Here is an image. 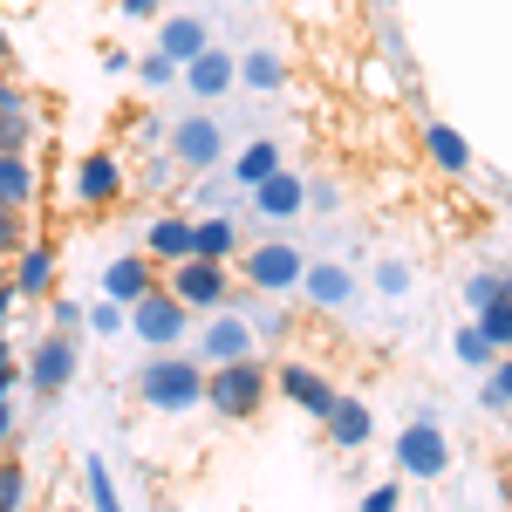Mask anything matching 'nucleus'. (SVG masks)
<instances>
[{
    "mask_svg": "<svg viewBox=\"0 0 512 512\" xmlns=\"http://www.w3.org/2000/svg\"><path fill=\"white\" fill-rule=\"evenodd\" d=\"M417 137H424V158H431L444 178H465V171H472V144H465L451 123H437V117H431L424 130H417Z\"/></svg>",
    "mask_w": 512,
    "mask_h": 512,
    "instance_id": "4468645a",
    "label": "nucleus"
},
{
    "mask_svg": "<svg viewBox=\"0 0 512 512\" xmlns=\"http://www.w3.org/2000/svg\"><path fill=\"white\" fill-rule=\"evenodd\" d=\"M478 328H485V342L499 355H512V301H492V308H478Z\"/></svg>",
    "mask_w": 512,
    "mask_h": 512,
    "instance_id": "a878e982",
    "label": "nucleus"
},
{
    "mask_svg": "<svg viewBox=\"0 0 512 512\" xmlns=\"http://www.w3.org/2000/svg\"><path fill=\"white\" fill-rule=\"evenodd\" d=\"M205 48H212V35H205V21H192V14H171V21H164L158 55H171L178 69H185L192 55H205Z\"/></svg>",
    "mask_w": 512,
    "mask_h": 512,
    "instance_id": "412c9836",
    "label": "nucleus"
},
{
    "mask_svg": "<svg viewBox=\"0 0 512 512\" xmlns=\"http://www.w3.org/2000/svg\"><path fill=\"white\" fill-rule=\"evenodd\" d=\"M28 383L41 396H62L76 383V335H41L35 355H28Z\"/></svg>",
    "mask_w": 512,
    "mask_h": 512,
    "instance_id": "423d86ee",
    "label": "nucleus"
},
{
    "mask_svg": "<svg viewBox=\"0 0 512 512\" xmlns=\"http://www.w3.org/2000/svg\"><path fill=\"white\" fill-rule=\"evenodd\" d=\"M301 246H287V239H267V246H253V253H239V274H246V294H287V287H301Z\"/></svg>",
    "mask_w": 512,
    "mask_h": 512,
    "instance_id": "20e7f679",
    "label": "nucleus"
},
{
    "mask_svg": "<svg viewBox=\"0 0 512 512\" xmlns=\"http://www.w3.org/2000/svg\"><path fill=\"white\" fill-rule=\"evenodd\" d=\"M82 472H89V506H96V512H123V506H117V485H110V472H103L96 458H89Z\"/></svg>",
    "mask_w": 512,
    "mask_h": 512,
    "instance_id": "c756f323",
    "label": "nucleus"
},
{
    "mask_svg": "<svg viewBox=\"0 0 512 512\" xmlns=\"http://www.w3.org/2000/svg\"><path fill=\"white\" fill-rule=\"evenodd\" d=\"M48 315H55V335H76V328H82V308H76V301H48Z\"/></svg>",
    "mask_w": 512,
    "mask_h": 512,
    "instance_id": "4c0bfd02",
    "label": "nucleus"
},
{
    "mask_svg": "<svg viewBox=\"0 0 512 512\" xmlns=\"http://www.w3.org/2000/svg\"><path fill=\"white\" fill-rule=\"evenodd\" d=\"M14 437V410H7V396H0V444Z\"/></svg>",
    "mask_w": 512,
    "mask_h": 512,
    "instance_id": "37998d69",
    "label": "nucleus"
},
{
    "mask_svg": "<svg viewBox=\"0 0 512 512\" xmlns=\"http://www.w3.org/2000/svg\"><path fill=\"white\" fill-rule=\"evenodd\" d=\"M506 499H512V478H506Z\"/></svg>",
    "mask_w": 512,
    "mask_h": 512,
    "instance_id": "49530a36",
    "label": "nucleus"
},
{
    "mask_svg": "<svg viewBox=\"0 0 512 512\" xmlns=\"http://www.w3.org/2000/svg\"><path fill=\"white\" fill-rule=\"evenodd\" d=\"M253 205H260L267 219H294V212L308 205V178H294V171L280 164V171H267V178L253 185Z\"/></svg>",
    "mask_w": 512,
    "mask_h": 512,
    "instance_id": "f8f14e48",
    "label": "nucleus"
},
{
    "mask_svg": "<svg viewBox=\"0 0 512 512\" xmlns=\"http://www.w3.org/2000/svg\"><path fill=\"white\" fill-rule=\"evenodd\" d=\"M253 355V321L246 315H212L205 335H198V362H239Z\"/></svg>",
    "mask_w": 512,
    "mask_h": 512,
    "instance_id": "1a4fd4ad",
    "label": "nucleus"
},
{
    "mask_svg": "<svg viewBox=\"0 0 512 512\" xmlns=\"http://www.w3.org/2000/svg\"><path fill=\"white\" fill-rule=\"evenodd\" d=\"M137 76L151 82V89H164V82H178V62H171V55H144V62H137Z\"/></svg>",
    "mask_w": 512,
    "mask_h": 512,
    "instance_id": "f704fd0d",
    "label": "nucleus"
},
{
    "mask_svg": "<svg viewBox=\"0 0 512 512\" xmlns=\"http://www.w3.org/2000/svg\"><path fill=\"white\" fill-rule=\"evenodd\" d=\"M239 185H246V192H253V185H260V178H267V171H280V144H246V151H239Z\"/></svg>",
    "mask_w": 512,
    "mask_h": 512,
    "instance_id": "b1692460",
    "label": "nucleus"
},
{
    "mask_svg": "<svg viewBox=\"0 0 512 512\" xmlns=\"http://www.w3.org/2000/svg\"><path fill=\"white\" fill-rule=\"evenodd\" d=\"M76 198L82 205H117L123 198V171L110 151H89V158L76 164Z\"/></svg>",
    "mask_w": 512,
    "mask_h": 512,
    "instance_id": "9d476101",
    "label": "nucleus"
},
{
    "mask_svg": "<svg viewBox=\"0 0 512 512\" xmlns=\"http://www.w3.org/2000/svg\"><path fill=\"white\" fill-rule=\"evenodd\" d=\"M280 390L294 396V403H301L308 417H328V403H335V390L321 383V376L308 369V362H280Z\"/></svg>",
    "mask_w": 512,
    "mask_h": 512,
    "instance_id": "6ab92c4d",
    "label": "nucleus"
},
{
    "mask_svg": "<svg viewBox=\"0 0 512 512\" xmlns=\"http://www.w3.org/2000/svg\"><path fill=\"white\" fill-rule=\"evenodd\" d=\"M192 253H198V260H233V253H239L233 219H192Z\"/></svg>",
    "mask_w": 512,
    "mask_h": 512,
    "instance_id": "4be33fe9",
    "label": "nucleus"
},
{
    "mask_svg": "<svg viewBox=\"0 0 512 512\" xmlns=\"http://www.w3.org/2000/svg\"><path fill=\"white\" fill-rule=\"evenodd\" d=\"M178 178H185V164L171 158V151H164V158H151V164H144V185H151V192H171Z\"/></svg>",
    "mask_w": 512,
    "mask_h": 512,
    "instance_id": "2f4dec72",
    "label": "nucleus"
},
{
    "mask_svg": "<svg viewBox=\"0 0 512 512\" xmlns=\"http://www.w3.org/2000/svg\"><path fill=\"white\" fill-rule=\"evenodd\" d=\"M35 7H41V0H0V21H28Z\"/></svg>",
    "mask_w": 512,
    "mask_h": 512,
    "instance_id": "ea45409f",
    "label": "nucleus"
},
{
    "mask_svg": "<svg viewBox=\"0 0 512 512\" xmlns=\"http://www.w3.org/2000/svg\"><path fill=\"white\" fill-rule=\"evenodd\" d=\"M35 144V110H0V151H28Z\"/></svg>",
    "mask_w": 512,
    "mask_h": 512,
    "instance_id": "bb28decb",
    "label": "nucleus"
},
{
    "mask_svg": "<svg viewBox=\"0 0 512 512\" xmlns=\"http://www.w3.org/2000/svg\"><path fill=\"white\" fill-rule=\"evenodd\" d=\"M396 465L417 478H444V465H451V444H444V431H437L431 417H417L410 431L396 437Z\"/></svg>",
    "mask_w": 512,
    "mask_h": 512,
    "instance_id": "0eeeda50",
    "label": "nucleus"
},
{
    "mask_svg": "<svg viewBox=\"0 0 512 512\" xmlns=\"http://www.w3.org/2000/svg\"><path fill=\"white\" fill-rule=\"evenodd\" d=\"M41 198V171L21 151H0V212H28Z\"/></svg>",
    "mask_w": 512,
    "mask_h": 512,
    "instance_id": "2eb2a0df",
    "label": "nucleus"
},
{
    "mask_svg": "<svg viewBox=\"0 0 512 512\" xmlns=\"http://www.w3.org/2000/svg\"><path fill=\"white\" fill-rule=\"evenodd\" d=\"M260 403H267V369H260V355H239V362H212V369H205V410H212V417L246 424V417H260Z\"/></svg>",
    "mask_w": 512,
    "mask_h": 512,
    "instance_id": "f03ea898",
    "label": "nucleus"
},
{
    "mask_svg": "<svg viewBox=\"0 0 512 512\" xmlns=\"http://www.w3.org/2000/svg\"><path fill=\"white\" fill-rule=\"evenodd\" d=\"M21 499H28V465L0 458V512H21Z\"/></svg>",
    "mask_w": 512,
    "mask_h": 512,
    "instance_id": "cd10ccee",
    "label": "nucleus"
},
{
    "mask_svg": "<svg viewBox=\"0 0 512 512\" xmlns=\"http://www.w3.org/2000/svg\"><path fill=\"white\" fill-rule=\"evenodd\" d=\"M14 383H21V362H14V355H7V349H0V396H7V390H14Z\"/></svg>",
    "mask_w": 512,
    "mask_h": 512,
    "instance_id": "a19ab883",
    "label": "nucleus"
},
{
    "mask_svg": "<svg viewBox=\"0 0 512 512\" xmlns=\"http://www.w3.org/2000/svg\"><path fill=\"white\" fill-rule=\"evenodd\" d=\"M451 349H458V362H472V369H492V362H499V349L485 342V328H478V321L458 328V342H451Z\"/></svg>",
    "mask_w": 512,
    "mask_h": 512,
    "instance_id": "393cba45",
    "label": "nucleus"
},
{
    "mask_svg": "<svg viewBox=\"0 0 512 512\" xmlns=\"http://www.w3.org/2000/svg\"><path fill=\"white\" fill-rule=\"evenodd\" d=\"M28 246V226H21V212H0V260L7 253H21Z\"/></svg>",
    "mask_w": 512,
    "mask_h": 512,
    "instance_id": "c9c22d12",
    "label": "nucleus"
},
{
    "mask_svg": "<svg viewBox=\"0 0 512 512\" xmlns=\"http://www.w3.org/2000/svg\"><path fill=\"white\" fill-rule=\"evenodd\" d=\"M485 410H512V355L492 362V383H485Z\"/></svg>",
    "mask_w": 512,
    "mask_h": 512,
    "instance_id": "7c9ffc66",
    "label": "nucleus"
},
{
    "mask_svg": "<svg viewBox=\"0 0 512 512\" xmlns=\"http://www.w3.org/2000/svg\"><path fill=\"white\" fill-rule=\"evenodd\" d=\"M7 287H14V280H7V260H0V294H7Z\"/></svg>",
    "mask_w": 512,
    "mask_h": 512,
    "instance_id": "a18cd8bd",
    "label": "nucleus"
},
{
    "mask_svg": "<svg viewBox=\"0 0 512 512\" xmlns=\"http://www.w3.org/2000/svg\"><path fill=\"white\" fill-rule=\"evenodd\" d=\"M185 328H192V308H185L171 287H144V294L130 301V335L151 342V349H178Z\"/></svg>",
    "mask_w": 512,
    "mask_h": 512,
    "instance_id": "7ed1b4c3",
    "label": "nucleus"
},
{
    "mask_svg": "<svg viewBox=\"0 0 512 512\" xmlns=\"http://www.w3.org/2000/svg\"><path fill=\"white\" fill-rule=\"evenodd\" d=\"M321 424H328V437H335L342 451H355V444H369V431H376V424H369V410H362V396H335Z\"/></svg>",
    "mask_w": 512,
    "mask_h": 512,
    "instance_id": "aec40b11",
    "label": "nucleus"
},
{
    "mask_svg": "<svg viewBox=\"0 0 512 512\" xmlns=\"http://www.w3.org/2000/svg\"><path fill=\"white\" fill-rule=\"evenodd\" d=\"M506 205H512V192H506Z\"/></svg>",
    "mask_w": 512,
    "mask_h": 512,
    "instance_id": "de8ad7c7",
    "label": "nucleus"
},
{
    "mask_svg": "<svg viewBox=\"0 0 512 512\" xmlns=\"http://www.w3.org/2000/svg\"><path fill=\"white\" fill-rule=\"evenodd\" d=\"M89 328H96V335H123V328H130L123 301H103V308H89Z\"/></svg>",
    "mask_w": 512,
    "mask_h": 512,
    "instance_id": "72a5a7b5",
    "label": "nucleus"
},
{
    "mask_svg": "<svg viewBox=\"0 0 512 512\" xmlns=\"http://www.w3.org/2000/svg\"><path fill=\"white\" fill-rule=\"evenodd\" d=\"M137 396H144L158 417H185V410L205 403V362H198V355H171V349H164L158 362L137 369Z\"/></svg>",
    "mask_w": 512,
    "mask_h": 512,
    "instance_id": "f257e3e1",
    "label": "nucleus"
},
{
    "mask_svg": "<svg viewBox=\"0 0 512 512\" xmlns=\"http://www.w3.org/2000/svg\"><path fill=\"white\" fill-rule=\"evenodd\" d=\"M117 7H123V14H158L164 0H117Z\"/></svg>",
    "mask_w": 512,
    "mask_h": 512,
    "instance_id": "79ce46f5",
    "label": "nucleus"
},
{
    "mask_svg": "<svg viewBox=\"0 0 512 512\" xmlns=\"http://www.w3.org/2000/svg\"><path fill=\"white\" fill-rule=\"evenodd\" d=\"M171 294L185 301V308H226L233 301V280H226V260H178L171 267Z\"/></svg>",
    "mask_w": 512,
    "mask_h": 512,
    "instance_id": "39448f33",
    "label": "nucleus"
},
{
    "mask_svg": "<svg viewBox=\"0 0 512 512\" xmlns=\"http://www.w3.org/2000/svg\"><path fill=\"white\" fill-rule=\"evenodd\" d=\"M376 287H383L390 301H403V294H410V267H403V260H383V267H376Z\"/></svg>",
    "mask_w": 512,
    "mask_h": 512,
    "instance_id": "473e14b6",
    "label": "nucleus"
},
{
    "mask_svg": "<svg viewBox=\"0 0 512 512\" xmlns=\"http://www.w3.org/2000/svg\"><path fill=\"white\" fill-rule=\"evenodd\" d=\"M7 280H14V294H48V287H55V253H48V246H21V253H14V267H7Z\"/></svg>",
    "mask_w": 512,
    "mask_h": 512,
    "instance_id": "a211bd4d",
    "label": "nucleus"
},
{
    "mask_svg": "<svg viewBox=\"0 0 512 512\" xmlns=\"http://www.w3.org/2000/svg\"><path fill=\"white\" fill-rule=\"evenodd\" d=\"M396 506H403V492H396V485H376V492L362 499V512H396Z\"/></svg>",
    "mask_w": 512,
    "mask_h": 512,
    "instance_id": "58836bf2",
    "label": "nucleus"
},
{
    "mask_svg": "<svg viewBox=\"0 0 512 512\" xmlns=\"http://www.w3.org/2000/svg\"><path fill=\"white\" fill-rule=\"evenodd\" d=\"M144 253H151V267H178V260H192V219H178V212H164L144 226Z\"/></svg>",
    "mask_w": 512,
    "mask_h": 512,
    "instance_id": "9b49d317",
    "label": "nucleus"
},
{
    "mask_svg": "<svg viewBox=\"0 0 512 512\" xmlns=\"http://www.w3.org/2000/svg\"><path fill=\"white\" fill-rule=\"evenodd\" d=\"M178 76H185V89H192V96H226V89L239 82V62L226 55V48H205V55H192Z\"/></svg>",
    "mask_w": 512,
    "mask_h": 512,
    "instance_id": "ddd939ff",
    "label": "nucleus"
},
{
    "mask_svg": "<svg viewBox=\"0 0 512 512\" xmlns=\"http://www.w3.org/2000/svg\"><path fill=\"white\" fill-rule=\"evenodd\" d=\"M301 287H308L315 308H349V301H355V274H349V267H335V260L301 267Z\"/></svg>",
    "mask_w": 512,
    "mask_h": 512,
    "instance_id": "dca6fc26",
    "label": "nucleus"
},
{
    "mask_svg": "<svg viewBox=\"0 0 512 512\" xmlns=\"http://www.w3.org/2000/svg\"><path fill=\"white\" fill-rule=\"evenodd\" d=\"M0 110H35V96H28L21 82L7 76V69H0Z\"/></svg>",
    "mask_w": 512,
    "mask_h": 512,
    "instance_id": "e433bc0d",
    "label": "nucleus"
},
{
    "mask_svg": "<svg viewBox=\"0 0 512 512\" xmlns=\"http://www.w3.org/2000/svg\"><path fill=\"white\" fill-rule=\"evenodd\" d=\"M14 62V41H7V21H0V69Z\"/></svg>",
    "mask_w": 512,
    "mask_h": 512,
    "instance_id": "c03bdc74",
    "label": "nucleus"
},
{
    "mask_svg": "<svg viewBox=\"0 0 512 512\" xmlns=\"http://www.w3.org/2000/svg\"><path fill=\"white\" fill-rule=\"evenodd\" d=\"M219 151H226V137H219V123H212V117L171 123V158L185 164V171H212V164H219Z\"/></svg>",
    "mask_w": 512,
    "mask_h": 512,
    "instance_id": "6e6552de",
    "label": "nucleus"
},
{
    "mask_svg": "<svg viewBox=\"0 0 512 512\" xmlns=\"http://www.w3.org/2000/svg\"><path fill=\"white\" fill-rule=\"evenodd\" d=\"M144 287H158V280H151V253H117V260L103 267V294L123 301V308H130Z\"/></svg>",
    "mask_w": 512,
    "mask_h": 512,
    "instance_id": "f3484780",
    "label": "nucleus"
},
{
    "mask_svg": "<svg viewBox=\"0 0 512 512\" xmlns=\"http://www.w3.org/2000/svg\"><path fill=\"white\" fill-rule=\"evenodd\" d=\"M239 82H246V89H280V82H287V62L267 55V48H260V55H239Z\"/></svg>",
    "mask_w": 512,
    "mask_h": 512,
    "instance_id": "5701e85b",
    "label": "nucleus"
},
{
    "mask_svg": "<svg viewBox=\"0 0 512 512\" xmlns=\"http://www.w3.org/2000/svg\"><path fill=\"white\" fill-rule=\"evenodd\" d=\"M492 301H506V274H472L465 280V308H492Z\"/></svg>",
    "mask_w": 512,
    "mask_h": 512,
    "instance_id": "c85d7f7f",
    "label": "nucleus"
}]
</instances>
